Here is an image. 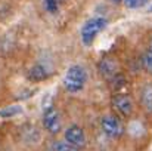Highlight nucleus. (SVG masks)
Instances as JSON below:
<instances>
[{"mask_svg":"<svg viewBox=\"0 0 152 151\" xmlns=\"http://www.w3.org/2000/svg\"><path fill=\"white\" fill-rule=\"evenodd\" d=\"M123 1L129 9H137L140 6H145L149 0H123Z\"/></svg>","mask_w":152,"mask_h":151,"instance_id":"ddd939ff","label":"nucleus"},{"mask_svg":"<svg viewBox=\"0 0 152 151\" xmlns=\"http://www.w3.org/2000/svg\"><path fill=\"white\" fill-rule=\"evenodd\" d=\"M45 1V7L48 12L50 13H56L59 9V0H43Z\"/></svg>","mask_w":152,"mask_h":151,"instance_id":"f8f14e48","label":"nucleus"},{"mask_svg":"<svg viewBox=\"0 0 152 151\" xmlns=\"http://www.w3.org/2000/svg\"><path fill=\"white\" fill-rule=\"evenodd\" d=\"M149 49L152 50V40H151V42H149Z\"/></svg>","mask_w":152,"mask_h":151,"instance_id":"dca6fc26","label":"nucleus"},{"mask_svg":"<svg viewBox=\"0 0 152 151\" xmlns=\"http://www.w3.org/2000/svg\"><path fill=\"white\" fill-rule=\"evenodd\" d=\"M0 49H1V42H0Z\"/></svg>","mask_w":152,"mask_h":151,"instance_id":"a211bd4d","label":"nucleus"},{"mask_svg":"<svg viewBox=\"0 0 152 151\" xmlns=\"http://www.w3.org/2000/svg\"><path fill=\"white\" fill-rule=\"evenodd\" d=\"M149 12H152V6H151V7H149Z\"/></svg>","mask_w":152,"mask_h":151,"instance_id":"f3484780","label":"nucleus"},{"mask_svg":"<svg viewBox=\"0 0 152 151\" xmlns=\"http://www.w3.org/2000/svg\"><path fill=\"white\" fill-rule=\"evenodd\" d=\"M101 129L105 136L111 139H118L124 133V126L123 122L120 120L118 116L115 114H106L101 119Z\"/></svg>","mask_w":152,"mask_h":151,"instance_id":"39448f33","label":"nucleus"},{"mask_svg":"<svg viewBox=\"0 0 152 151\" xmlns=\"http://www.w3.org/2000/svg\"><path fill=\"white\" fill-rule=\"evenodd\" d=\"M49 151H75V150H72L65 141H52Z\"/></svg>","mask_w":152,"mask_h":151,"instance_id":"9b49d317","label":"nucleus"},{"mask_svg":"<svg viewBox=\"0 0 152 151\" xmlns=\"http://www.w3.org/2000/svg\"><path fill=\"white\" fill-rule=\"evenodd\" d=\"M106 27H108V19L105 16H92V18H89L83 24L81 31H80L81 43L84 46H92L93 42L96 40V37Z\"/></svg>","mask_w":152,"mask_h":151,"instance_id":"f03ea898","label":"nucleus"},{"mask_svg":"<svg viewBox=\"0 0 152 151\" xmlns=\"http://www.w3.org/2000/svg\"><path fill=\"white\" fill-rule=\"evenodd\" d=\"M98 70H99V74H101L103 79L111 80L114 76L118 74V62H117L115 58L106 55V56H103L101 61H99Z\"/></svg>","mask_w":152,"mask_h":151,"instance_id":"0eeeda50","label":"nucleus"},{"mask_svg":"<svg viewBox=\"0 0 152 151\" xmlns=\"http://www.w3.org/2000/svg\"><path fill=\"white\" fill-rule=\"evenodd\" d=\"M64 141L75 151L83 150L86 145H87V136H86V132L81 126L78 124H71L65 129V133H64Z\"/></svg>","mask_w":152,"mask_h":151,"instance_id":"7ed1b4c3","label":"nucleus"},{"mask_svg":"<svg viewBox=\"0 0 152 151\" xmlns=\"http://www.w3.org/2000/svg\"><path fill=\"white\" fill-rule=\"evenodd\" d=\"M112 1H114V3H121L123 0H112Z\"/></svg>","mask_w":152,"mask_h":151,"instance_id":"2eb2a0df","label":"nucleus"},{"mask_svg":"<svg viewBox=\"0 0 152 151\" xmlns=\"http://www.w3.org/2000/svg\"><path fill=\"white\" fill-rule=\"evenodd\" d=\"M59 1H64V0H59Z\"/></svg>","mask_w":152,"mask_h":151,"instance_id":"6ab92c4d","label":"nucleus"},{"mask_svg":"<svg viewBox=\"0 0 152 151\" xmlns=\"http://www.w3.org/2000/svg\"><path fill=\"white\" fill-rule=\"evenodd\" d=\"M19 113H21L19 107H10V108H6V111H1L0 116H15V114H19Z\"/></svg>","mask_w":152,"mask_h":151,"instance_id":"4468645a","label":"nucleus"},{"mask_svg":"<svg viewBox=\"0 0 152 151\" xmlns=\"http://www.w3.org/2000/svg\"><path fill=\"white\" fill-rule=\"evenodd\" d=\"M140 64H142V68L152 76V50L148 49L142 53V58H140Z\"/></svg>","mask_w":152,"mask_h":151,"instance_id":"9d476101","label":"nucleus"},{"mask_svg":"<svg viewBox=\"0 0 152 151\" xmlns=\"http://www.w3.org/2000/svg\"><path fill=\"white\" fill-rule=\"evenodd\" d=\"M140 102L146 113L152 114V83H148L140 91Z\"/></svg>","mask_w":152,"mask_h":151,"instance_id":"1a4fd4ad","label":"nucleus"},{"mask_svg":"<svg viewBox=\"0 0 152 151\" xmlns=\"http://www.w3.org/2000/svg\"><path fill=\"white\" fill-rule=\"evenodd\" d=\"M87 83V71L83 65H71L64 76V88L69 94H78L84 89Z\"/></svg>","mask_w":152,"mask_h":151,"instance_id":"f257e3e1","label":"nucleus"},{"mask_svg":"<svg viewBox=\"0 0 152 151\" xmlns=\"http://www.w3.org/2000/svg\"><path fill=\"white\" fill-rule=\"evenodd\" d=\"M42 123L43 127L48 133L50 135H58L62 129V120H61V114L59 110L55 105H48L43 111L42 116Z\"/></svg>","mask_w":152,"mask_h":151,"instance_id":"20e7f679","label":"nucleus"},{"mask_svg":"<svg viewBox=\"0 0 152 151\" xmlns=\"http://www.w3.org/2000/svg\"><path fill=\"white\" fill-rule=\"evenodd\" d=\"M48 76H49V74H48V70H46V67H45L43 64H34V65L28 70V74H27L28 80L33 82V83H40V82L46 80Z\"/></svg>","mask_w":152,"mask_h":151,"instance_id":"6e6552de","label":"nucleus"},{"mask_svg":"<svg viewBox=\"0 0 152 151\" xmlns=\"http://www.w3.org/2000/svg\"><path fill=\"white\" fill-rule=\"evenodd\" d=\"M111 107L117 114H120L123 117H130L134 110V104H133L132 96L129 94H123V92H117L112 95Z\"/></svg>","mask_w":152,"mask_h":151,"instance_id":"423d86ee","label":"nucleus"}]
</instances>
